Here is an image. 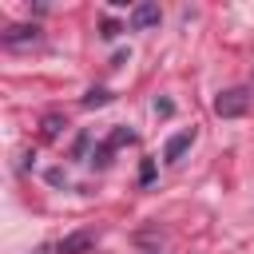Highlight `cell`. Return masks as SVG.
Here are the masks:
<instances>
[{
    "instance_id": "8",
    "label": "cell",
    "mask_w": 254,
    "mask_h": 254,
    "mask_svg": "<svg viewBox=\"0 0 254 254\" xmlns=\"http://www.w3.org/2000/svg\"><path fill=\"white\" fill-rule=\"evenodd\" d=\"M139 179H143V183H151V179H155V163H151V159H143V171H139Z\"/></svg>"
},
{
    "instance_id": "10",
    "label": "cell",
    "mask_w": 254,
    "mask_h": 254,
    "mask_svg": "<svg viewBox=\"0 0 254 254\" xmlns=\"http://www.w3.org/2000/svg\"><path fill=\"white\" fill-rule=\"evenodd\" d=\"M87 143H91V135H79V139H75V159H83V151H87Z\"/></svg>"
},
{
    "instance_id": "1",
    "label": "cell",
    "mask_w": 254,
    "mask_h": 254,
    "mask_svg": "<svg viewBox=\"0 0 254 254\" xmlns=\"http://www.w3.org/2000/svg\"><path fill=\"white\" fill-rule=\"evenodd\" d=\"M250 111V91L246 87H226V91H218V99H214V115H222V119H238V115H246Z\"/></svg>"
},
{
    "instance_id": "11",
    "label": "cell",
    "mask_w": 254,
    "mask_h": 254,
    "mask_svg": "<svg viewBox=\"0 0 254 254\" xmlns=\"http://www.w3.org/2000/svg\"><path fill=\"white\" fill-rule=\"evenodd\" d=\"M115 36H119V28H115V24L107 20V24H103V40H115Z\"/></svg>"
},
{
    "instance_id": "12",
    "label": "cell",
    "mask_w": 254,
    "mask_h": 254,
    "mask_svg": "<svg viewBox=\"0 0 254 254\" xmlns=\"http://www.w3.org/2000/svg\"><path fill=\"white\" fill-rule=\"evenodd\" d=\"M56 131H60V119H56V115H48V127H44V135H56Z\"/></svg>"
},
{
    "instance_id": "9",
    "label": "cell",
    "mask_w": 254,
    "mask_h": 254,
    "mask_svg": "<svg viewBox=\"0 0 254 254\" xmlns=\"http://www.w3.org/2000/svg\"><path fill=\"white\" fill-rule=\"evenodd\" d=\"M155 111H159V115H171L175 103H171V99H155Z\"/></svg>"
},
{
    "instance_id": "5",
    "label": "cell",
    "mask_w": 254,
    "mask_h": 254,
    "mask_svg": "<svg viewBox=\"0 0 254 254\" xmlns=\"http://www.w3.org/2000/svg\"><path fill=\"white\" fill-rule=\"evenodd\" d=\"M36 32H40L36 24H20V28H8V32H4V44H8V48H16V44H28V40H36Z\"/></svg>"
},
{
    "instance_id": "7",
    "label": "cell",
    "mask_w": 254,
    "mask_h": 254,
    "mask_svg": "<svg viewBox=\"0 0 254 254\" xmlns=\"http://www.w3.org/2000/svg\"><path fill=\"white\" fill-rule=\"evenodd\" d=\"M103 103H111V91H103V87H91L83 95V107H103Z\"/></svg>"
},
{
    "instance_id": "4",
    "label": "cell",
    "mask_w": 254,
    "mask_h": 254,
    "mask_svg": "<svg viewBox=\"0 0 254 254\" xmlns=\"http://www.w3.org/2000/svg\"><path fill=\"white\" fill-rule=\"evenodd\" d=\"M155 24H159V8H155V4H135V8H131V28H135V32L155 28Z\"/></svg>"
},
{
    "instance_id": "3",
    "label": "cell",
    "mask_w": 254,
    "mask_h": 254,
    "mask_svg": "<svg viewBox=\"0 0 254 254\" xmlns=\"http://www.w3.org/2000/svg\"><path fill=\"white\" fill-rule=\"evenodd\" d=\"M190 143H194V127H187V131L171 135V139H167V147H163V159H167V163H179V159L190 151Z\"/></svg>"
},
{
    "instance_id": "6",
    "label": "cell",
    "mask_w": 254,
    "mask_h": 254,
    "mask_svg": "<svg viewBox=\"0 0 254 254\" xmlns=\"http://www.w3.org/2000/svg\"><path fill=\"white\" fill-rule=\"evenodd\" d=\"M91 246V230H79V234H67L64 242H60V254H79V250H87Z\"/></svg>"
},
{
    "instance_id": "2",
    "label": "cell",
    "mask_w": 254,
    "mask_h": 254,
    "mask_svg": "<svg viewBox=\"0 0 254 254\" xmlns=\"http://www.w3.org/2000/svg\"><path fill=\"white\" fill-rule=\"evenodd\" d=\"M131 139H135V131H127V127H115V131L103 139V147L91 155V163H95V167H107V163H111V155H115L123 143H131Z\"/></svg>"
}]
</instances>
